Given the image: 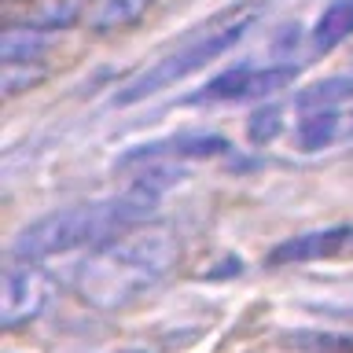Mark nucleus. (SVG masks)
<instances>
[{"mask_svg": "<svg viewBox=\"0 0 353 353\" xmlns=\"http://www.w3.org/2000/svg\"><path fill=\"white\" fill-rule=\"evenodd\" d=\"M41 77H44V70H30V66H4V92L19 96L22 88L37 85Z\"/></svg>", "mask_w": 353, "mask_h": 353, "instance_id": "15", "label": "nucleus"}, {"mask_svg": "<svg viewBox=\"0 0 353 353\" xmlns=\"http://www.w3.org/2000/svg\"><path fill=\"white\" fill-rule=\"evenodd\" d=\"M247 132L254 143H269L276 132H280V110L276 107H265V110H254L250 121H247Z\"/></svg>", "mask_w": 353, "mask_h": 353, "instance_id": "14", "label": "nucleus"}, {"mask_svg": "<svg viewBox=\"0 0 353 353\" xmlns=\"http://www.w3.org/2000/svg\"><path fill=\"white\" fill-rule=\"evenodd\" d=\"M353 254V225H331L298 232V236L276 243L269 250V265H305V261H331Z\"/></svg>", "mask_w": 353, "mask_h": 353, "instance_id": "6", "label": "nucleus"}, {"mask_svg": "<svg viewBox=\"0 0 353 353\" xmlns=\"http://www.w3.org/2000/svg\"><path fill=\"white\" fill-rule=\"evenodd\" d=\"M228 151V140L217 137V132H181V137H165V140H151L140 143V148L125 151L118 159L121 170H132V165H148V162H173L176 159H217V154Z\"/></svg>", "mask_w": 353, "mask_h": 353, "instance_id": "7", "label": "nucleus"}, {"mask_svg": "<svg viewBox=\"0 0 353 353\" xmlns=\"http://www.w3.org/2000/svg\"><path fill=\"white\" fill-rule=\"evenodd\" d=\"M44 48H48V33L19 26V22H11L0 33V59H4V66H30L44 55Z\"/></svg>", "mask_w": 353, "mask_h": 353, "instance_id": "9", "label": "nucleus"}, {"mask_svg": "<svg viewBox=\"0 0 353 353\" xmlns=\"http://www.w3.org/2000/svg\"><path fill=\"white\" fill-rule=\"evenodd\" d=\"M335 132H339V114L331 107H316V110H305L294 137H298V148L302 151H320L335 140Z\"/></svg>", "mask_w": 353, "mask_h": 353, "instance_id": "12", "label": "nucleus"}, {"mask_svg": "<svg viewBox=\"0 0 353 353\" xmlns=\"http://www.w3.org/2000/svg\"><path fill=\"white\" fill-rule=\"evenodd\" d=\"M346 37H353V0H331L313 26V48L331 52Z\"/></svg>", "mask_w": 353, "mask_h": 353, "instance_id": "10", "label": "nucleus"}, {"mask_svg": "<svg viewBox=\"0 0 353 353\" xmlns=\"http://www.w3.org/2000/svg\"><path fill=\"white\" fill-rule=\"evenodd\" d=\"M154 0H96L92 11H88V26L99 30V33H110V30H125L132 22L143 19Z\"/></svg>", "mask_w": 353, "mask_h": 353, "instance_id": "11", "label": "nucleus"}, {"mask_svg": "<svg viewBox=\"0 0 353 353\" xmlns=\"http://www.w3.org/2000/svg\"><path fill=\"white\" fill-rule=\"evenodd\" d=\"M48 298H52V280L44 276L41 265L11 261L4 269V280H0V324L8 331L30 324L44 313Z\"/></svg>", "mask_w": 353, "mask_h": 353, "instance_id": "4", "label": "nucleus"}, {"mask_svg": "<svg viewBox=\"0 0 353 353\" xmlns=\"http://www.w3.org/2000/svg\"><path fill=\"white\" fill-rule=\"evenodd\" d=\"M254 22V11H232L225 19H214L210 26H203L195 33L192 41H184L176 52L162 55V59H154L151 66H143V70L125 81L114 92V103L118 107H129V103H140V99H148L154 92H162V88H170L176 81H184V77H192L195 70H203L206 63H214L217 55H225L232 44H236L243 33L250 30Z\"/></svg>", "mask_w": 353, "mask_h": 353, "instance_id": "3", "label": "nucleus"}, {"mask_svg": "<svg viewBox=\"0 0 353 353\" xmlns=\"http://www.w3.org/2000/svg\"><path fill=\"white\" fill-rule=\"evenodd\" d=\"M176 261L181 243L170 228H132L88 254L74 272V287L96 309H125L159 287Z\"/></svg>", "mask_w": 353, "mask_h": 353, "instance_id": "2", "label": "nucleus"}, {"mask_svg": "<svg viewBox=\"0 0 353 353\" xmlns=\"http://www.w3.org/2000/svg\"><path fill=\"white\" fill-rule=\"evenodd\" d=\"M154 206H159V192H151L143 184H129L121 195L74 203L55 210V214H44L41 221H33V225L19 232L11 254H15V261L37 265L85 247L99 250L107 243H114L118 236H125V232L140 228L154 214Z\"/></svg>", "mask_w": 353, "mask_h": 353, "instance_id": "1", "label": "nucleus"}, {"mask_svg": "<svg viewBox=\"0 0 353 353\" xmlns=\"http://www.w3.org/2000/svg\"><path fill=\"white\" fill-rule=\"evenodd\" d=\"M85 11V0H33L22 11L19 26H30L37 33H55V30H70Z\"/></svg>", "mask_w": 353, "mask_h": 353, "instance_id": "8", "label": "nucleus"}, {"mask_svg": "<svg viewBox=\"0 0 353 353\" xmlns=\"http://www.w3.org/2000/svg\"><path fill=\"white\" fill-rule=\"evenodd\" d=\"M121 353H143V350H121Z\"/></svg>", "mask_w": 353, "mask_h": 353, "instance_id": "16", "label": "nucleus"}, {"mask_svg": "<svg viewBox=\"0 0 353 353\" xmlns=\"http://www.w3.org/2000/svg\"><path fill=\"white\" fill-rule=\"evenodd\" d=\"M294 81V66L291 63H276V66H232V70L217 74L203 92L195 96V103H232V99H261L287 88Z\"/></svg>", "mask_w": 353, "mask_h": 353, "instance_id": "5", "label": "nucleus"}, {"mask_svg": "<svg viewBox=\"0 0 353 353\" xmlns=\"http://www.w3.org/2000/svg\"><path fill=\"white\" fill-rule=\"evenodd\" d=\"M346 96H353V74L331 77V81H320L313 88H305V92H298L294 103L305 107V110H316V107H331L335 99H346Z\"/></svg>", "mask_w": 353, "mask_h": 353, "instance_id": "13", "label": "nucleus"}]
</instances>
